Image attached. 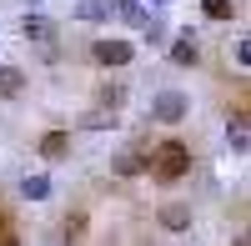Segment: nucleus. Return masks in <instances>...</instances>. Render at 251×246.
Segmentation results:
<instances>
[{
	"instance_id": "obj_1",
	"label": "nucleus",
	"mask_w": 251,
	"mask_h": 246,
	"mask_svg": "<svg viewBox=\"0 0 251 246\" xmlns=\"http://www.w3.org/2000/svg\"><path fill=\"white\" fill-rule=\"evenodd\" d=\"M146 176H156L161 186H176V181L191 176V146H186L181 136H166L151 146V156H146Z\"/></svg>"
},
{
	"instance_id": "obj_2",
	"label": "nucleus",
	"mask_w": 251,
	"mask_h": 246,
	"mask_svg": "<svg viewBox=\"0 0 251 246\" xmlns=\"http://www.w3.org/2000/svg\"><path fill=\"white\" fill-rule=\"evenodd\" d=\"M186 116H191V96H186V91H161L151 100V121H156V126H181Z\"/></svg>"
},
{
	"instance_id": "obj_3",
	"label": "nucleus",
	"mask_w": 251,
	"mask_h": 246,
	"mask_svg": "<svg viewBox=\"0 0 251 246\" xmlns=\"http://www.w3.org/2000/svg\"><path fill=\"white\" fill-rule=\"evenodd\" d=\"M91 60H96V66L100 71H121V66H131V60H136V46H131V40H96V46H91Z\"/></svg>"
},
{
	"instance_id": "obj_4",
	"label": "nucleus",
	"mask_w": 251,
	"mask_h": 246,
	"mask_svg": "<svg viewBox=\"0 0 251 246\" xmlns=\"http://www.w3.org/2000/svg\"><path fill=\"white\" fill-rule=\"evenodd\" d=\"M166 60H171V66H181V71H191V66H201V40H196L191 30H181V35H171V40H166Z\"/></svg>"
},
{
	"instance_id": "obj_5",
	"label": "nucleus",
	"mask_w": 251,
	"mask_h": 246,
	"mask_svg": "<svg viewBox=\"0 0 251 246\" xmlns=\"http://www.w3.org/2000/svg\"><path fill=\"white\" fill-rule=\"evenodd\" d=\"M20 35H25L30 46H50V40H55V25H50V20L40 15V10H30L25 20H20Z\"/></svg>"
},
{
	"instance_id": "obj_6",
	"label": "nucleus",
	"mask_w": 251,
	"mask_h": 246,
	"mask_svg": "<svg viewBox=\"0 0 251 246\" xmlns=\"http://www.w3.org/2000/svg\"><path fill=\"white\" fill-rule=\"evenodd\" d=\"M161 226L166 231H191V206H186V201H166V206H161Z\"/></svg>"
},
{
	"instance_id": "obj_7",
	"label": "nucleus",
	"mask_w": 251,
	"mask_h": 246,
	"mask_svg": "<svg viewBox=\"0 0 251 246\" xmlns=\"http://www.w3.org/2000/svg\"><path fill=\"white\" fill-rule=\"evenodd\" d=\"M25 86H30V80H25V71H20V66H0V100H20V96H25Z\"/></svg>"
},
{
	"instance_id": "obj_8",
	"label": "nucleus",
	"mask_w": 251,
	"mask_h": 246,
	"mask_svg": "<svg viewBox=\"0 0 251 246\" xmlns=\"http://www.w3.org/2000/svg\"><path fill=\"white\" fill-rule=\"evenodd\" d=\"M111 176H121V181H136V176H146V156H141V151H121V156L111 161Z\"/></svg>"
},
{
	"instance_id": "obj_9",
	"label": "nucleus",
	"mask_w": 251,
	"mask_h": 246,
	"mask_svg": "<svg viewBox=\"0 0 251 246\" xmlns=\"http://www.w3.org/2000/svg\"><path fill=\"white\" fill-rule=\"evenodd\" d=\"M116 5L111 0H75V20H86V25H100V20H111Z\"/></svg>"
},
{
	"instance_id": "obj_10",
	"label": "nucleus",
	"mask_w": 251,
	"mask_h": 246,
	"mask_svg": "<svg viewBox=\"0 0 251 246\" xmlns=\"http://www.w3.org/2000/svg\"><path fill=\"white\" fill-rule=\"evenodd\" d=\"M40 156L46 161H66L71 156V131H46L40 136Z\"/></svg>"
},
{
	"instance_id": "obj_11",
	"label": "nucleus",
	"mask_w": 251,
	"mask_h": 246,
	"mask_svg": "<svg viewBox=\"0 0 251 246\" xmlns=\"http://www.w3.org/2000/svg\"><path fill=\"white\" fill-rule=\"evenodd\" d=\"M126 96H131V91H126V80H100V86H96V100H100L106 111H121Z\"/></svg>"
},
{
	"instance_id": "obj_12",
	"label": "nucleus",
	"mask_w": 251,
	"mask_h": 246,
	"mask_svg": "<svg viewBox=\"0 0 251 246\" xmlns=\"http://www.w3.org/2000/svg\"><path fill=\"white\" fill-rule=\"evenodd\" d=\"M141 35H146V46H166V40H171V25H166L161 15H146L141 20Z\"/></svg>"
},
{
	"instance_id": "obj_13",
	"label": "nucleus",
	"mask_w": 251,
	"mask_h": 246,
	"mask_svg": "<svg viewBox=\"0 0 251 246\" xmlns=\"http://www.w3.org/2000/svg\"><path fill=\"white\" fill-rule=\"evenodd\" d=\"M111 5H116V15L126 20V25H136V30H141V20L151 15V10H146V0H111Z\"/></svg>"
},
{
	"instance_id": "obj_14",
	"label": "nucleus",
	"mask_w": 251,
	"mask_h": 246,
	"mask_svg": "<svg viewBox=\"0 0 251 246\" xmlns=\"http://www.w3.org/2000/svg\"><path fill=\"white\" fill-rule=\"evenodd\" d=\"M20 196H25V201H46L50 196V176H20Z\"/></svg>"
},
{
	"instance_id": "obj_15",
	"label": "nucleus",
	"mask_w": 251,
	"mask_h": 246,
	"mask_svg": "<svg viewBox=\"0 0 251 246\" xmlns=\"http://www.w3.org/2000/svg\"><path fill=\"white\" fill-rule=\"evenodd\" d=\"M226 146H231L236 156H246V116H241V111L226 121Z\"/></svg>"
},
{
	"instance_id": "obj_16",
	"label": "nucleus",
	"mask_w": 251,
	"mask_h": 246,
	"mask_svg": "<svg viewBox=\"0 0 251 246\" xmlns=\"http://www.w3.org/2000/svg\"><path fill=\"white\" fill-rule=\"evenodd\" d=\"M86 231H91V221H86V211H66V221H60V236H66V241H80Z\"/></svg>"
},
{
	"instance_id": "obj_17",
	"label": "nucleus",
	"mask_w": 251,
	"mask_h": 246,
	"mask_svg": "<svg viewBox=\"0 0 251 246\" xmlns=\"http://www.w3.org/2000/svg\"><path fill=\"white\" fill-rule=\"evenodd\" d=\"M111 126H116V111H106V106L80 116V131H111Z\"/></svg>"
},
{
	"instance_id": "obj_18",
	"label": "nucleus",
	"mask_w": 251,
	"mask_h": 246,
	"mask_svg": "<svg viewBox=\"0 0 251 246\" xmlns=\"http://www.w3.org/2000/svg\"><path fill=\"white\" fill-rule=\"evenodd\" d=\"M201 15L206 20H231L236 15V0H201Z\"/></svg>"
},
{
	"instance_id": "obj_19",
	"label": "nucleus",
	"mask_w": 251,
	"mask_h": 246,
	"mask_svg": "<svg viewBox=\"0 0 251 246\" xmlns=\"http://www.w3.org/2000/svg\"><path fill=\"white\" fill-rule=\"evenodd\" d=\"M231 60H236V66H241V71L251 66V40H246V35L236 40V50H231Z\"/></svg>"
},
{
	"instance_id": "obj_20",
	"label": "nucleus",
	"mask_w": 251,
	"mask_h": 246,
	"mask_svg": "<svg viewBox=\"0 0 251 246\" xmlns=\"http://www.w3.org/2000/svg\"><path fill=\"white\" fill-rule=\"evenodd\" d=\"M25 5H40V0H25Z\"/></svg>"
},
{
	"instance_id": "obj_21",
	"label": "nucleus",
	"mask_w": 251,
	"mask_h": 246,
	"mask_svg": "<svg viewBox=\"0 0 251 246\" xmlns=\"http://www.w3.org/2000/svg\"><path fill=\"white\" fill-rule=\"evenodd\" d=\"M151 5H161V0H151Z\"/></svg>"
}]
</instances>
